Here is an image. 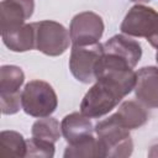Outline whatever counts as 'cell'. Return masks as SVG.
Here are the masks:
<instances>
[{
    "mask_svg": "<svg viewBox=\"0 0 158 158\" xmlns=\"http://www.w3.org/2000/svg\"><path fill=\"white\" fill-rule=\"evenodd\" d=\"M126 95L128 94L116 83L96 79L80 102V112L89 118H100L115 109Z\"/></svg>",
    "mask_w": 158,
    "mask_h": 158,
    "instance_id": "obj_1",
    "label": "cell"
},
{
    "mask_svg": "<svg viewBox=\"0 0 158 158\" xmlns=\"http://www.w3.org/2000/svg\"><path fill=\"white\" fill-rule=\"evenodd\" d=\"M95 133L104 149L105 157L126 158L133 152V142L130 130L126 128L115 115L99 121L95 125Z\"/></svg>",
    "mask_w": 158,
    "mask_h": 158,
    "instance_id": "obj_2",
    "label": "cell"
},
{
    "mask_svg": "<svg viewBox=\"0 0 158 158\" xmlns=\"http://www.w3.org/2000/svg\"><path fill=\"white\" fill-rule=\"evenodd\" d=\"M21 105L27 115L41 118L56 111L58 99L51 84L43 80H31L21 91Z\"/></svg>",
    "mask_w": 158,
    "mask_h": 158,
    "instance_id": "obj_3",
    "label": "cell"
},
{
    "mask_svg": "<svg viewBox=\"0 0 158 158\" xmlns=\"http://www.w3.org/2000/svg\"><path fill=\"white\" fill-rule=\"evenodd\" d=\"M120 30L130 37H143L158 49V12L148 6H132L121 22Z\"/></svg>",
    "mask_w": 158,
    "mask_h": 158,
    "instance_id": "obj_4",
    "label": "cell"
},
{
    "mask_svg": "<svg viewBox=\"0 0 158 158\" xmlns=\"http://www.w3.org/2000/svg\"><path fill=\"white\" fill-rule=\"evenodd\" d=\"M36 46L35 48L49 57L63 54L72 42L68 30L59 22L43 20L33 22Z\"/></svg>",
    "mask_w": 158,
    "mask_h": 158,
    "instance_id": "obj_5",
    "label": "cell"
},
{
    "mask_svg": "<svg viewBox=\"0 0 158 158\" xmlns=\"http://www.w3.org/2000/svg\"><path fill=\"white\" fill-rule=\"evenodd\" d=\"M102 54L104 47L100 42L89 46H73L69 58L70 73L80 83H93L98 63Z\"/></svg>",
    "mask_w": 158,
    "mask_h": 158,
    "instance_id": "obj_6",
    "label": "cell"
},
{
    "mask_svg": "<svg viewBox=\"0 0 158 158\" xmlns=\"http://www.w3.org/2000/svg\"><path fill=\"white\" fill-rule=\"evenodd\" d=\"M104 21L98 14L93 11L77 14L69 25V35L73 46L98 43L104 33Z\"/></svg>",
    "mask_w": 158,
    "mask_h": 158,
    "instance_id": "obj_7",
    "label": "cell"
},
{
    "mask_svg": "<svg viewBox=\"0 0 158 158\" xmlns=\"http://www.w3.org/2000/svg\"><path fill=\"white\" fill-rule=\"evenodd\" d=\"M135 95L146 107L158 109V68L153 65L142 67L137 73Z\"/></svg>",
    "mask_w": 158,
    "mask_h": 158,
    "instance_id": "obj_8",
    "label": "cell"
},
{
    "mask_svg": "<svg viewBox=\"0 0 158 158\" xmlns=\"http://www.w3.org/2000/svg\"><path fill=\"white\" fill-rule=\"evenodd\" d=\"M104 53L114 54L130 64V67L135 68L141 57H142V47L141 44L132 40L127 35H115L109 38L104 44Z\"/></svg>",
    "mask_w": 158,
    "mask_h": 158,
    "instance_id": "obj_9",
    "label": "cell"
},
{
    "mask_svg": "<svg viewBox=\"0 0 158 158\" xmlns=\"http://www.w3.org/2000/svg\"><path fill=\"white\" fill-rule=\"evenodd\" d=\"M33 0H2L1 1V31L26 23L33 15Z\"/></svg>",
    "mask_w": 158,
    "mask_h": 158,
    "instance_id": "obj_10",
    "label": "cell"
},
{
    "mask_svg": "<svg viewBox=\"0 0 158 158\" xmlns=\"http://www.w3.org/2000/svg\"><path fill=\"white\" fill-rule=\"evenodd\" d=\"M62 136L68 142V144L77 143L89 136H93L95 128L90 121V118L81 112H72L60 122Z\"/></svg>",
    "mask_w": 158,
    "mask_h": 158,
    "instance_id": "obj_11",
    "label": "cell"
},
{
    "mask_svg": "<svg viewBox=\"0 0 158 158\" xmlns=\"http://www.w3.org/2000/svg\"><path fill=\"white\" fill-rule=\"evenodd\" d=\"M4 44L12 52H27L35 48V26L33 23H23L21 26L1 31Z\"/></svg>",
    "mask_w": 158,
    "mask_h": 158,
    "instance_id": "obj_12",
    "label": "cell"
},
{
    "mask_svg": "<svg viewBox=\"0 0 158 158\" xmlns=\"http://www.w3.org/2000/svg\"><path fill=\"white\" fill-rule=\"evenodd\" d=\"M114 115L128 130H136L143 126L148 120V114L143 105L135 100L123 101Z\"/></svg>",
    "mask_w": 158,
    "mask_h": 158,
    "instance_id": "obj_13",
    "label": "cell"
},
{
    "mask_svg": "<svg viewBox=\"0 0 158 158\" xmlns=\"http://www.w3.org/2000/svg\"><path fill=\"white\" fill-rule=\"evenodd\" d=\"M25 81V74L17 65H2L0 68V95L20 94Z\"/></svg>",
    "mask_w": 158,
    "mask_h": 158,
    "instance_id": "obj_14",
    "label": "cell"
},
{
    "mask_svg": "<svg viewBox=\"0 0 158 158\" xmlns=\"http://www.w3.org/2000/svg\"><path fill=\"white\" fill-rule=\"evenodd\" d=\"M63 157L64 158H80V157L89 158V157H105V156L99 139L95 138L93 135L77 143L68 144Z\"/></svg>",
    "mask_w": 158,
    "mask_h": 158,
    "instance_id": "obj_15",
    "label": "cell"
},
{
    "mask_svg": "<svg viewBox=\"0 0 158 158\" xmlns=\"http://www.w3.org/2000/svg\"><path fill=\"white\" fill-rule=\"evenodd\" d=\"M31 133H32V137L35 138L56 143L62 136V130L57 118L47 116V117L38 118L32 125Z\"/></svg>",
    "mask_w": 158,
    "mask_h": 158,
    "instance_id": "obj_16",
    "label": "cell"
},
{
    "mask_svg": "<svg viewBox=\"0 0 158 158\" xmlns=\"http://www.w3.org/2000/svg\"><path fill=\"white\" fill-rule=\"evenodd\" d=\"M0 151L2 156L26 157L27 143L23 136L16 131H1Z\"/></svg>",
    "mask_w": 158,
    "mask_h": 158,
    "instance_id": "obj_17",
    "label": "cell"
},
{
    "mask_svg": "<svg viewBox=\"0 0 158 158\" xmlns=\"http://www.w3.org/2000/svg\"><path fill=\"white\" fill-rule=\"evenodd\" d=\"M26 143H27L26 157L52 158L54 156V143H52V142L32 137V138L27 139Z\"/></svg>",
    "mask_w": 158,
    "mask_h": 158,
    "instance_id": "obj_18",
    "label": "cell"
},
{
    "mask_svg": "<svg viewBox=\"0 0 158 158\" xmlns=\"http://www.w3.org/2000/svg\"><path fill=\"white\" fill-rule=\"evenodd\" d=\"M130 1H133V2H149L151 0H130Z\"/></svg>",
    "mask_w": 158,
    "mask_h": 158,
    "instance_id": "obj_19",
    "label": "cell"
},
{
    "mask_svg": "<svg viewBox=\"0 0 158 158\" xmlns=\"http://www.w3.org/2000/svg\"><path fill=\"white\" fill-rule=\"evenodd\" d=\"M156 60H157V64H158V49H157V53H156Z\"/></svg>",
    "mask_w": 158,
    "mask_h": 158,
    "instance_id": "obj_20",
    "label": "cell"
}]
</instances>
